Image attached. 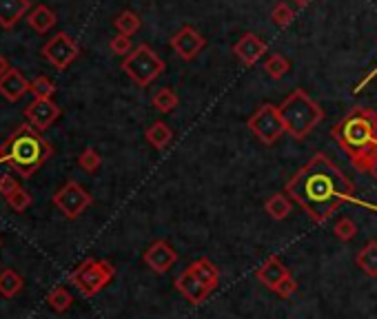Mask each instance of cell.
Masks as SVG:
<instances>
[{"mask_svg":"<svg viewBox=\"0 0 377 319\" xmlns=\"http://www.w3.org/2000/svg\"><path fill=\"white\" fill-rule=\"evenodd\" d=\"M78 164H80L82 171L93 173V171H98V168H100L102 157H100V153L96 151V148H85V151L78 155Z\"/></svg>","mask_w":377,"mask_h":319,"instance_id":"cell-29","label":"cell"},{"mask_svg":"<svg viewBox=\"0 0 377 319\" xmlns=\"http://www.w3.org/2000/svg\"><path fill=\"white\" fill-rule=\"evenodd\" d=\"M29 12V0H0V27L12 29Z\"/></svg>","mask_w":377,"mask_h":319,"instance_id":"cell-18","label":"cell"},{"mask_svg":"<svg viewBox=\"0 0 377 319\" xmlns=\"http://www.w3.org/2000/svg\"><path fill=\"white\" fill-rule=\"evenodd\" d=\"M355 235H358V226L351 218H340V222L335 224V238L340 242H351Z\"/></svg>","mask_w":377,"mask_h":319,"instance_id":"cell-32","label":"cell"},{"mask_svg":"<svg viewBox=\"0 0 377 319\" xmlns=\"http://www.w3.org/2000/svg\"><path fill=\"white\" fill-rule=\"evenodd\" d=\"M54 204L65 218L76 220L93 204V197L89 195L87 188H82L78 182L69 180V182L54 195Z\"/></svg>","mask_w":377,"mask_h":319,"instance_id":"cell-8","label":"cell"},{"mask_svg":"<svg viewBox=\"0 0 377 319\" xmlns=\"http://www.w3.org/2000/svg\"><path fill=\"white\" fill-rule=\"evenodd\" d=\"M267 49H269V45L260 36H255V34H244L233 45V53L240 58V62H242L244 67L258 65V60L264 56Z\"/></svg>","mask_w":377,"mask_h":319,"instance_id":"cell-13","label":"cell"},{"mask_svg":"<svg viewBox=\"0 0 377 319\" xmlns=\"http://www.w3.org/2000/svg\"><path fill=\"white\" fill-rule=\"evenodd\" d=\"M16 188H20L18 182H16V177H12V175L0 177V195H3V197H9Z\"/></svg>","mask_w":377,"mask_h":319,"instance_id":"cell-35","label":"cell"},{"mask_svg":"<svg viewBox=\"0 0 377 319\" xmlns=\"http://www.w3.org/2000/svg\"><path fill=\"white\" fill-rule=\"evenodd\" d=\"M120 67L138 87H149L155 78L162 76L166 62L149 45H138L129 56H124Z\"/></svg>","mask_w":377,"mask_h":319,"instance_id":"cell-5","label":"cell"},{"mask_svg":"<svg viewBox=\"0 0 377 319\" xmlns=\"http://www.w3.org/2000/svg\"><path fill=\"white\" fill-rule=\"evenodd\" d=\"M5 200H7V204L12 206L16 213H25V211L31 206V202H34V200H31V195L27 193L25 188H16L14 193L9 195V197H5Z\"/></svg>","mask_w":377,"mask_h":319,"instance_id":"cell-31","label":"cell"},{"mask_svg":"<svg viewBox=\"0 0 377 319\" xmlns=\"http://www.w3.org/2000/svg\"><path fill=\"white\" fill-rule=\"evenodd\" d=\"M151 104H153V109L155 111H160V113H171L175 106H177V93L171 89V87H162L158 93L151 98Z\"/></svg>","mask_w":377,"mask_h":319,"instance_id":"cell-26","label":"cell"},{"mask_svg":"<svg viewBox=\"0 0 377 319\" xmlns=\"http://www.w3.org/2000/svg\"><path fill=\"white\" fill-rule=\"evenodd\" d=\"M360 269L371 275V278H377V240H371L364 244V249L358 253V258H355Z\"/></svg>","mask_w":377,"mask_h":319,"instance_id":"cell-21","label":"cell"},{"mask_svg":"<svg viewBox=\"0 0 377 319\" xmlns=\"http://www.w3.org/2000/svg\"><path fill=\"white\" fill-rule=\"evenodd\" d=\"M331 137L358 171H369L377 155V111L369 106H353L331 129Z\"/></svg>","mask_w":377,"mask_h":319,"instance_id":"cell-2","label":"cell"},{"mask_svg":"<svg viewBox=\"0 0 377 319\" xmlns=\"http://www.w3.org/2000/svg\"><path fill=\"white\" fill-rule=\"evenodd\" d=\"M25 115H27V120H29L31 126H34V129L45 131V129H49V126L60 118V106L54 100L36 98L25 109Z\"/></svg>","mask_w":377,"mask_h":319,"instance_id":"cell-11","label":"cell"},{"mask_svg":"<svg viewBox=\"0 0 377 319\" xmlns=\"http://www.w3.org/2000/svg\"><path fill=\"white\" fill-rule=\"evenodd\" d=\"M47 302H49V306L54 308L56 313H65V311H69V308H71L73 297H71V293L65 289V286H56V289L49 293Z\"/></svg>","mask_w":377,"mask_h":319,"instance_id":"cell-27","label":"cell"},{"mask_svg":"<svg viewBox=\"0 0 377 319\" xmlns=\"http://www.w3.org/2000/svg\"><path fill=\"white\" fill-rule=\"evenodd\" d=\"M264 211L269 213L273 220H287L289 218V213H291V197L287 193H276V195H271L267 200V204H264Z\"/></svg>","mask_w":377,"mask_h":319,"instance_id":"cell-23","label":"cell"},{"mask_svg":"<svg viewBox=\"0 0 377 319\" xmlns=\"http://www.w3.org/2000/svg\"><path fill=\"white\" fill-rule=\"evenodd\" d=\"M284 193L318 224L331 220L344 202H358L353 182L324 153H316L289 180Z\"/></svg>","mask_w":377,"mask_h":319,"instance_id":"cell-1","label":"cell"},{"mask_svg":"<svg viewBox=\"0 0 377 319\" xmlns=\"http://www.w3.org/2000/svg\"><path fill=\"white\" fill-rule=\"evenodd\" d=\"M296 291H298V282L293 280V278H287L284 282H282V284L278 286L276 295H278V297H282V300H287V297H291Z\"/></svg>","mask_w":377,"mask_h":319,"instance_id":"cell-34","label":"cell"},{"mask_svg":"<svg viewBox=\"0 0 377 319\" xmlns=\"http://www.w3.org/2000/svg\"><path fill=\"white\" fill-rule=\"evenodd\" d=\"M246 124H249V129L253 131V135L258 137V140L262 144H267V146L276 144L280 137L287 133L284 122H282V118H280L278 106L271 104V102L260 104L258 111L251 115Z\"/></svg>","mask_w":377,"mask_h":319,"instance_id":"cell-7","label":"cell"},{"mask_svg":"<svg viewBox=\"0 0 377 319\" xmlns=\"http://www.w3.org/2000/svg\"><path fill=\"white\" fill-rule=\"evenodd\" d=\"M54 153L51 144L31 124H23L0 146V164H9L18 175L31 177Z\"/></svg>","mask_w":377,"mask_h":319,"instance_id":"cell-3","label":"cell"},{"mask_svg":"<svg viewBox=\"0 0 377 319\" xmlns=\"http://www.w3.org/2000/svg\"><path fill=\"white\" fill-rule=\"evenodd\" d=\"M169 45L175 51L177 58L193 60V58H197V53L206 47V38L197 29H193L191 25H184L182 29H177L171 36Z\"/></svg>","mask_w":377,"mask_h":319,"instance_id":"cell-10","label":"cell"},{"mask_svg":"<svg viewBox=\"0 0 377 319\" xmlns=\"http://www.w3.org/2000/svg\"><path fill=\"white\" fill-rule=\"evenodd\" d=\"M293 3H296L298 7H307L309 3H313V0H293Z\"/></svg>","mask_w":377,"mask_h":319,"instance_id":"cell-38","label":"cell"},{"mask_svg":"<svg viewBox=\"0 0 377 319\" xmlns=\"http://www.w3.org/2000/svg\"><path fill=\"white\" fill-rule=\"evenodd\" d=\"M144 137H146V142H149L153 148H158V151H162V148H166L171 142H173V131H171V126L158 120V122H153L149 129L144 131Z\"/></svg>","mask_w":377,"mask_h":319,"instance_id":"cell-20","label":"cell"},{"mask_svg":"<svg viewBox=\"0 0 377 319\" xmlns=\"http://www.w3.org/2000/svg\"><path fill=\"white\" fill-rule=\"evenodd\" d=\"M113 25H116V29H118V34H122V36H133L135 31L140 29V25H142V20H140V16L135 14V12H120L118 16H116V20H113Z\"/></svg>","mask_w":377,"mask_h":319,"instance_id":"cell-24","label":"cell"},{"mask_svg":"<svg viewBox=\"0 0 377 319\" xmlns=\"http://www.w3.org/2000/svg\"><path fill=\"white\" fill-rule=\"evenodd\" d=\"M109 49H111L113 53H116V56H129V53L133 51V47H131V38H129V36H122V34L113 36L111 42H109Z\"/></svg>","mask_w":377,"mask_h":319,"instance_id":"cell-33","label":"cell"},{"mask_svg":"<svg viewBox=\"0 0 377 319\" xmlns=\"http://www.w3.org/2000/svg\"><path fill=\"white\" fill-rule=\"evenodd\" d=\"M186 271L191 273L193 278L200 282L202 286H206L209 291H215V286L220 284V271H218V266L211 260H209V258L195 260Z\"/></svg>","mask_w":377,"mask_h":319,"instance_id":"cell-17","label":"cell"},{"mask_svg":"<svg viewBox=\"0 0 377 319\" xmlns=\"http://www.w3.org/2000/svg\"><path fill=\"white\" fill-rule=\"evenodd\" d=\"M289 71H291V60L282 56V53H273V56H269V60L264 62V73L273 80L284 78Z\"/></svg>","mask_w":377,"mask_h":319,"instance_id":"cell-25","label":"cell"},{"mask_svg":"<svg viewBox=\"0 0 377 319\" xmlns=\"http://www.w3.org/2000/svg\"><path fill=\"white\" fill-rule=\"evenodd\" d=\"M296 18V9H293L289 3H278L271 9V20L278 25V27H289Z\"/></svg>","mask_w":377,"mask_h":319,"instance_id":"cell-28","label":"cell"},{"mask_svg":"<svg viewBox=\"0 0 377 319\" xmlns=\"http://www.w3.org/2000/svg\"><path fill=\"white\" fill-rule=\"evenodd\" d=\"M287 278H291V271L287 269L284 264H282V260L278 258V255H271V258L255 271V280L262 286H267L269 291H273V293L278 291V286Z\"/></svg>","mask_w":377,"mask_h":319,"instance_id":"cell-14","label":"cell"},{"mask_svg":"<svg viewBox=\"0 0 377 319\" xmlns=\"http://www.w3.org/2000/svg\"><path fill=\"white\" fill-rule=\"evenodd\" d=\"M278 111H280L282 122H284L287 133H291L296 140L309 137L316 131V126L324 120L322 106L313 100L304 89L291 91L278 106Z\"/></svg>","mask_w":377,"mask_h":319,"instance_id":"cell-4","label":"cell"},{"mask_svg":"<svg viewBox=\"0 0 377 319\" xmlns=\"http://www.w3.org/2000/svg\"><path fill=\"white\" fill-rule=\"evenodd\" d=\"M23 286H25V280L20 278L14 269H5L0 273V295L7 297V300L16 297L20 291H23Z\"/></svg>","mask_w":377,"mask_h":319,"instance_id":"cell-22","label":"cell"},{"mask_svg":"<svg viewBox=\"0 0 377 319\" xmlns=\"http://www.w3.org/2000/svg\"><path fill=\"white\" fill-rule=\"evenodd\" d=\"M31 93L36 98H43V100H51V95L56 93V84L51 82L47 76H38L34 82H31Z\"/></svg>","mask_w":377,"mask_h":319,"instance_id":"cell-30","label":"cell"},{"mask_svg":"<svg viewBox=\"0 0 377 319\" xmlns=\"http://www.w3.org/2000/svg\"><path fill=\"white\" fill-rule=\"evenodd\" d=\"M113 278H116V269H113L111 262L87 258L69 275V282L80 291V295L93 297V295H98Z\"/></svg>","mask_w":377,"mask_h":319,"instance_id":"cell-6","label":"cell"},{"mask_svg":"<svg viewBox=\"0 0 377 319\" xmlns=\"http://www.w3.org/2000/svg\"><path fill=\"white\" fill-rule=\"evenodd\" d=\"M27 23H29L31 29L38 31V34H47L49 29H54V27H56L58 18H56V14L51 12V9H49L47 5H36L34 9H31V14H29V18H27Z\"/></svg>","mask_w":377,"mask_h":319,"instance_id":"cell-19","label":"cell"},{"mask_svg":"<svg viewBox=\"0 0 377 319\" xmlns=\"http://www.w3.org/2000/svg\"><path fill=\"white\" fill-rule=\"evenodd\" d=\"M175 289L180 291V295H184L191 304H202L206 297L211 295V291H209L206 286H202L200 282H197L188 271L180 273L175 278Z\"/></svg>","mask_w":377,"mask_h":319,"instance_id":"cell-16","label":"cell"},{"mask_svg":"<svg viewBox=\"0 0 377 319\" xmlns=\"http://www.w3.org/2000/svg\"><path fill=\"white\" fill-rule=\"evenodd\" d=\"M43 56L54 65L58 71H65L73 60L80 56V47L78 42L73 40L69 34H56L47 45L43 47Z\"/></svg>","mask_w":377,"mask_h":319,"instance_id":"cell-9","label":"cell"},{"mask_svg":"<svg viewBox=\"0 0 377 319\" xmlns=\"http://www.w3.org/2000/svg\"><path fill=\"white\" fill-rule=\"evenodd\" d=\"M177 262V253L171 249L169 242L155 240L149 249L144 251V264L155 273H166Z\"/></svg>","mask_w":377,"mask_h":319,"instance_id":"cell-12","label":"cell"},{"mask_svg":"<svg viewBox=\"0 0 377 319\" xmlns=\"http://www.w3.org/2000/svg\"><path fill=\"white\" fill-rule=\"evenodd\" d=\"M7 71H9V62H7V58L3 56V53H0V78H3Z\"/></svg>","mask_w":377,"mask_h":319,"instance_id":"cell-36","label":"cell"},{"mask_svg":"<svg viewBox=\"0 0 377 319\" xmlns=\"http://www.w3.org/2000/svg\"><path fill=\"white\" fill-rule=\"evenodd\" d=\"M366 173H371V177L375 180V182H377V155L373 157V162H371V166H369V171H366Z\"/></svg>","mask_w":377,"mask_h":319,"instance_id":"cell-37","label":"cell"},{"mask_svg":"<svg viewBox=\"0 0 377 319\" xmlns=\"http://www.w3.org/2000/svg\"><path fill=\"white\" fill-rule=\"evenodd\" d=\"M27 91H31V82L18 69H9L5 76L0 78V93H3L9 102H18Z\"/></svg>","mask_w":377,"mask_h":319,"instance_id":"cell-15","label":"cell"}]
</instances>
